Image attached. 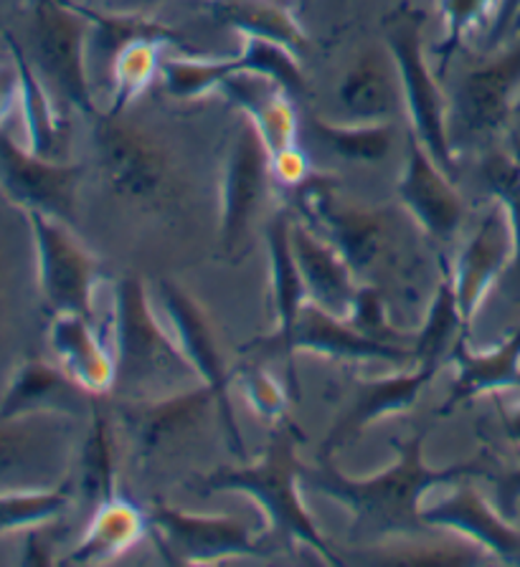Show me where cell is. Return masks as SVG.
<instances>
[{
    "mask_svg": "<svg viewBox=\"0 0 520 567\" xmlns=\"http://www.w3.org/2000/svg\"><path fill=\"white\" fill-rule=\"evenodd\" d=\"M394 461L371 476L343 474L330 456L303 464L305 492L328 496L350 514V543L378 545L386 539L421 537L431 529L425 519V499L437 486L485 474L482 461H457L431 466L425 454L427 431L394 439Z\"/></svg>",
    "mask_w": 520,
    "mask_h": 567,
    "instance_id": "cell-1",
    "label": "cell"
},
{
    "mask_svg": "<svg viewBox=\"0 0 520 567\" xmlns=\"http://www.w3.org/2000/svg\"><path fill=\"white\" fill-rule=\"evenodd\" d=\"M297 443L299 433L287 419L272 423L269 441L257 461L198 476L193 489L201 494L232 492L249 496L267 519L264 539L272 549L307 547L320 555L323 563L340 567L343 560L333 553L303 499V461L297 456Z\"/></svg>",
    "mask_w": 520,
    "mask_h": 567,
    "instance_id": "cell-2",
    "label": "cell"
},
{
    "mask_svg": "<svg viewBox=\"0 0 520 567\" xmlns=\"http://www.w3.org/2000/svg\"><path fill=\"white\" fill-rule=\"evenodd\" d=\"M112 395L128 401L173 395L201 383L186 354L181 352L171 327L161 324L153 297L140 277H122L112 289Z\"/></svg>",
    "mask_w": 520,
    "mask_h": 567,
    "instance_id": "cell-3",
    "label": "cell"
},
{
    "mask_svg": "<svg viewBox=\"0 0 520 567\" xmlns=\"http://www.w3.org/2000/svg\"><path fill=\"white\" fill-rule=\"evenodd\" d=\"M384 47L389 49L401 84V100L414 132L435 163L452 177L457 155L449 137V102L439 84L437 69L425 53V16L414 6H399L384 21Z\"/></svg>",
    "mask_w": 520,
    "mask_h": 567,
    "instance_id": "cell-4",
    "label": "cell"
},
{
    "mask_svg": "<svg viewBox=\"0 0 520 567\" xmlns=\"http://www.w3.org/2000/svg\"><path fill=\"white\" fill-rule=\"evenodd\" d=\"M92 23L77 0H33L31 49L33 66L61 102L96 117L90 79Z\"/></svg>",
    "mask_w": 520,
    "mask_h": 567,
    "instance_id": "cell-5",
    "label": "cell"
},
{
    "mask_svg": "<svg viewBox=\"0 0 520 567\" xmlns=\"http://www.w3.org/2000/svg\"><path fill=\"white\" fill-rule=\"evenodd\" d=\"M74 419L59 411L0 419V492L67 482L79 449Z\"/></svg>",
    "mask_w": 520,
    "mask_h": 567,
    "instance_id": "cell-6",
    "label": "cell"
},
{
    "mask_svg": "<svg viewBox=\"0 0 520 567\" xmlns=\"http://www.w3.org/2000/svg\"><path fill=\"white\" fill-rule=\"evenodd\" d=\"M147 535L167 563L216 565L275 553L264 537H254L246 522L226 514H196L163 499L147 507Z\"/></svg>",
    "mask_w": 520,
    "mask_h": 567,
    "instance_id": "cell-7",
    "label": "cell"
},
{
    "mask_svg": "<svg viewBox=\"0 0 520 567\" xmlns=\"http://www.w3.org/2000/svg\"><path fill=\"white\" fill-rule=\"evenodd\" d=\"M92 120L96 159L110 190L143 208L161 206L171 198L173 167L157 140L125 122V114L100 112Z\"/></svg>",
    "mask_w": 520,
    "mask_h": 567,
    "instance_id": "cell-8",
    "label": "cell"
},
{
    "mask_svg": "<svg viewBox=\"0 0 520 567\" xmlns=\"http://www.w3.org/2000/svg\"><path fill=\"white\" fill-rule=\"evenodd\" d=\"M520 106V33L510 35L492 56L465 71L449 102V137L482 140L506 130Z\"/></svg>",
    "mask_w": 520,
    "mask_h": 567,
    "instance_id": "cell-9",
    "label": "cell"
},
{
    "mask_svg": "<svg viewBox=\"0 0 520 567\" xmlns=\"http://www.w3.org/2000/svg\"><path fill=\"white\" fill-rule=\"evenodd\" d=\"M157 299L167 317V327L179 342L181 352L186 354L191 368L196 370L198 380L214 390L216 395V423L222 425L228 449L236 456L246 458L244 436L236 423L234 403H232V370L224 358L222 344H218L216 327L204 307L193 299L186 289L175 281L157 284Z\"/></svg>",
    "mask_w": 520,
    "mask_h": 567,
    "instance_id": "cell-10",
    "label": "cell"
},
{
    "mask_svg": "<svg viewBox=\"0 0 520 567\" xmlns=\"http://www.w3.org/2000/svg\"><path fill=\"white\" fill-rule=\"evenodd\" d=\"M295 190L307 224L346 256L358 277L371 274L389 246V220L384 213L343 195L328 177L310 175Z\"/></svg>",
    "mask_w": 520,
    "mask_h": 567,
    "instance_id": "cell-11",
    "label": "cell"
},
{
    "mask_svg": "<svg viewBox=\"0 0 520 567\" xmlns=\"http://www.w3.org/2000/svg\"><path fill=\"white\" fill-rule=\"evenodd\" d=\"M37 248L39 289L54 315L72 312L94 319V291L102 279V264L69 224L43 213H26Z\"/></svg>",
    "mask_w": 520,
    "mask_h": 567,
    "instance_id": "cell-12",
    "label": "cell"
},
{
    "mask_svg": "<svg viewBox=\"0 0 520 567\" xmlns=\"http://www.w3.org/2000/svg\"><path fill=\"white\" fill-rule=\"evenodd\" d=\"M82 177V165L41 157L0 130V190L16 208L74 224Z\"/></svg>",
    "mask_w": 520,
    "mask_h": 567,
    "instance_id": "cell-13",
    "label": "cell"
},
{
    "mask_svg": "<svg viewBox=\"0 0 520 567\" xmlns=\"http://www.w3.org/2000/svg\"><path fill=\"white\" fill-rule=\"evenodd\" d=\"M272 155L249 120H242L228 145L222 175V218L218 241L226 256H236L249 238L252 224L269 195Z\"/></svg>",
    "mask_w": 520,
    "mask_h": 567,
    "instance_id": "cell-14",
    "label": "cell"
},
{
    "mask_svg": "<svg viewBox=\"0 0 520 567\" xmlns=\"http://www.w3.org/2000/svg\"><path fill=\"white\" fill-rule=\"evenodd\" d=\"M518 256L520 251L513 220L498 200H492L452 264L457 307H460L467 332H470L472 319L478 317L490 289L496 287L498 279L510 269V264Z\"/></svg>",
    "mask_w": 520,
    "mask_h": 567,
    "instance_id": "cell-15",
    "label": "cell"
},
{
    "mask_svg": "<svg viewBox=\"0 0 520 567\" xmlns=\"http://www.w3.org/2000/svg\"><path fill=\"white\" fill-rule=\"evenodd\" d=\"M289 224L293 218L287 213H277L267 226V251H269V281H272V312H275V332L264 340H254L246 352L272 354L287 365V385L293 398H299L297 380V350H295V330L297 319L303 315L307 299V289L303 274L297 269L293 241H289Z\"/></svg>",
    "mask_w": 520,
    "mask_h": 567,
    "instance_id": "cell-16",
    "label": "cell"
},
{
    "mask_svg": "<svg viewBox=\"0 0 520 567\" xmlns=\"http://www.w3.org/2000/svg\"><path fill=\"white\" fill-rule=\"evenodd\" d=\"M114 405H118L120 423L125 425L143 458L191 436L208 419H216V395L204 383L179 390L173 395L145 398V401L118 398Z\"/></svg>",
    "mask_w": 520,
    "mask_h": 567,
    "instance_id": "cell-17",
    "label": "cell"
},
{
    "mask_svg": "<svg viewBox=\"0 0 520 567\" xmlns=\"http://www.w3.org/2000/svg\"><path fill=\"white\" fill-rule=\"evenodd\" d=\"M396 193L404 208L411 213L417 226L437 244H449L460 230L465 220V198L455 188V181L442 167L435 163V157L427 153V147L407 135V163L396 183Z\"/></svg>",
    "mask_w": 520,
    "mask_h": 567,
    "instance_id": "cell-18",
    "label": "cell"
},
{
    "mask_svg": "<svg viewBox=\"0 0 520 567\" xmlns=\"http://www.w3.org/2000/svg\"><path fill=\"white\" fill-rule=\"evenodd\" d=\"M425 519L431 529L455 532L457 537L488 553L492 560L520 565V529L500 507H492L485 499L470 478L455 482L445 499L425 507Z\"/></svg>",
    "mask_w": 520,
    "mask_h": 567,
    "instance_id": "cell-19",
    "label": "cell"
},
{
    "mask_svg": "<svg viewBox=\"0 0 520 567\" xmlns=\"http://www.w3.org/2000/svg\"><path fill=\"white\" fill-rule=\"evenodd\" d=\"M437 370L425 365H411L409 370H396L384 378L358 380L354 388V398L346 411H343L330 425L328 436L320 441L317 456H335L340 449H346L350 441H356L368 425L389 419V415L407 413L419 401Z\"/></svg>",
    "mask_w": 520,
    "mask_h": 567,
    "instance_id": "cell-20",
    "label": "cell"
},
{
    "mask_svg": "<svg viewBox=\"0 0 520 567\" xmlns=\"http://www.w3.org/2000/svg\"><path fill=\"white\" fill-rule=\"evenodd\" d=\"M289 241H293L297 269L303 274L307 299L325 312L348 317L364 281H358V274L346 256L303 220L289 224Z\"/></svg>",
    "mask_w": 520,
    "mask_h": 567,
    "instance_id": "cell-21",
    "label": "cell"
},
{
    "mask_svg": "<svg viewBox=\"0 0 520 567\" xmlns=\"http://www.w3.org/2000/svg\"><path fill=\"white\" fill-rule=\"evenodd\" d=\"M295 350L313 352L338 362H384V365H414V350L404 344L378 342L350 324L348 317H338L307 301L297 319Z\"/></svg>",
    "mask_w": 520,
    "mask_h": 567,
    "instance_id": "cell-22",
    "label": "cell"
},
{
    "mask_svg": "<svg viewBox=\"0 0 520 567\" xmlns=\"http://www.w3.org/2000/svg\"><path fill=\"white\" fill-rule=\"evenodd\" d=\"M49 348L59 368L92 398H108L114 390V352L92 319L84 315L59 312L49 324Z\"/></svg>",
    "mask_w": 520,
    "mask_h": 567,
    "instance_id": "cell-23",
    "label": "cell"
},
{
    "mask_svg": "<svg viewBox=\"0 0 520 567\" xmlns=\"http://www.w3.org/2000/svg\"><path fill=\"white\" fill-rule=\"evenodd\" d=\"M449 362L455 368V383L439 413L447 415L480 395H500L520 390V327L490 350H472L470 342L455 344Z\"/></svg>",
    "mask_w": 520,
    "mask_h": 567,
    "instance_id": "cell-24",
    "label": "cell"
},
{
    "mask_svg": "<svg viewBox=\"0 0 520 567\" xmlns=\"http://www.w3.org/2000/svg\"><path fill=\"white\" fill-rule=\"evenodd\" d=\"M228 102L239 106L267 145L269 155L297 145L299 120L293 106V96L269 76L254 71H236L218 89Z\"/></svg>",
    "mask_w": 520,
    "mask_h": 567,
    "instance_id": "cell-25",
    "label": "cell"
},
{
    "mask_svg": "<svg viewBox=\"0 0 520 567\" xmlns=\"http://www.w3.org/2000/svg\"><path fill=\"white\" fill-rule=\"evenodd\" d=\"M6 43L16 69H19V106L26 127V147L41 157L64 159L69 124L57 104L59 96L43 82L31 56L16 41L13 33H6Z\"/></svg>",
    "mask_w": 520,
    "mask_h": 567,
    "instance_id": "cell-26",
    "label": "cell"
},
{
    "mask_svg": "<svg viewBox=\"0 0 520 567\" xmlns=\"http://www.w3.org/2000/svg\"><path fill=\"white\" fill-rule=\"evenodd\" d=\"M94 398L84 393L59 362L41 358H29L16 368L11 383H8L3 398H0V419L23 413L59 411L79 413V405H92Z\"/></svg>",
    "mask_w": 520,
    "mask_h": 567,
    "instance_id": "cell-27",
    "label": "cell"
},
{
    "mask_svg": "<svg viewBox=\"0 0 520 567\" xmlns=\"http://www.w3.org/2000/svg\"><path fill=\"white\" fill-rule=\"evenodd\" d=\"M343 112L354 122H389L399 110L401 84L389 49H366L338 86Z\"/></svg>",
    "mask_w": 520,
    "mask_h": 567,
    "instance_id": "cell-28",
    "label": "cell"
},
{
    "mask_svg": "<svg viewBox=\"0 0 520 567\" xmlns=\"http://www.w3.org/2000/svg\"><path fill=\"white\" fill-rule=\"evenodd\" d=\"M147 535V512L125 496H114L90 514L86 529L67 563L74 565H104L130 553Z\"/></svg>",
    "mask_w": 520,
    "mask_h": 567,
    "instance_id": "cell-29",
    "label": "cell"
},
{
    "mask_svg": "<svg viewBox=\"0 0 520 567\" xmlns=\"http://www.w3.org/2000/svg\"><path fill=\"white\" fill-rule=\"evenodd\" d=\"M102 398H94L90 411V425L82 443L77 449V478L74 492L77 499L84 504L90 514L100 504L118 496V451H114V429L110 413L100 403Z\"/></svg>",
    "mask_w": 520,
    "mask_h": 567,
    "instance_id": "cell-30",
    "label": "cell"
},
{
    "mask_svg": "<svg viewBox=\"0 0 520 567\" xmlns=\"http://www.w3.org/2000/svg\"><path fill=\"white\" fill-rule=\"evenodd\" d=\"M208 13L216 23L228 25L236 33L277 41L297 56L310 49V39L293 8L282 0H208Z\"/></svg>",
    "mask_w": 520,
    "mask_h": 567,
    "instance_id": "cell-31",
    "label": "cell"
},
{
    "mask_svg": "<svg viewBox=\"0 0 520 567\" xmlns=\"http://www.w3.org/2000/svg\"><path fill=\"white\" fill-rule=\"evenodd\" d=\"M470 334L465 327V319L457 307L455 281H452V264L447 256L439 254V277L435 295H431L425 322L419 330H414V365H425L431 370L442 368L449 360L455 344Z\"/></svg>",
    "mask_w": 520,
    "mask_h": 567,
    "instance_id": "cell-32",
    "label": "cell"
},
{
    "mask_svg": "<svg viewBox=\"0 0 520 567\" xmlns=\"http://www.w3.org/2000/svg\"><path fill=\"white\" fill-rule=\"evenodd\" d=\"M82 8L92 23L90 53H100V59L108 61V69L112 59L118 56V51L125 49L132 41H155L161 47H183V41H186L183 33L140 11H96L90 3H82Z\"/></svg>",
    "mask_w": 520,
    "mask_h": 567,
    "instance_id": "cell-33",
    "label": "cell"
},
{
    "mask_svg": "<svg viewBox=\"0 0 520 567\" xmlns=\"http://www.w3.org/2000/svg\"><path fill=\"white\" fill-rule=\"evenodd\" d=\"M77 499L74 478L43 489H13L0 492V535L31 532L47 525H57L72 509Z\"/></svg>",
    "mask_w": 520,
    "mask_h": 567,
    "instance_id": "cell-34",
    "label": "cell"
},
{
    "mask_svg": "<svg viewBox=\"0 0 520 567\" xmlns=\"http://www.w3.org/2000/svg\"><path fill=\"white\" fill-rule=\"evenodd\" d=\"M310 130L333 155L350 159V163H381L391 155L396 142L391 122H330L313 117Z\"/></svg>",
    "mask_w": 520,
    "mask_h": 567,
    "instance_id": "cell-35",
    "label": "cell"
},
{
    "mask_svg": "<svg viewBox=\"0 0 520 567\" xmlns=\"http://www.w3.org/2000/svg\"><path fill=\"white\" fill-rule=\"evenodd\" d=\"M161 43L132 41L110 64V114H125L153 79L161 74Z\"/></svg>",
    "mask_w": 520,
    "mask_h": 567,
    "instance_id": "cell-36",
    "label": "cell"
},
{
    "mask_svg": "<svg viewBox=\"0 0 520 567\" xmlns=\"http://www.w3.org/2000/svg\"><path fill=\"white\" fill-rule=\"evenodd\" d=\"M242 71L239 56L232 59H201V56H171L161 61V76L165 92L175 100H201L222 89L228 76Z\"/></svg>",
    "mask_w": 520,
    "mask_h": 567,
    "instance_id": "cell-37",
    "label": "cell"
},
{
    "mask_svg": "<svg viewBox=\"0 0 520 567\" xmlns=\"http://www.w3.org/2000/svg\"><path fill=\"white\" fill-rule=\"evenodd\" d=\"M500 8V0H439V13H442L445 35L442 43L435 47V69L442 76L449 61L455 59V53L460 51L462 41L480 25H490L496 21Z\"/></svg>",
    "mask_w": 520,
    "mask_h": 567,
    "instance_id": "cell-38",
    "label": "cell"
},
{
    "mask_svg": "<svg viewBox=\"0 0 520 567\" xmlns=\"http://www.w3.org/2000/svg\"><path fill=\"white\" fill-rule=\"evenodd\" d=\"M236 56H239L242 71H254V74L269 76L289 96H299L307 92V76L303 66H299V56L287 47H282V43L244 35V49Z\"/></svg>",
    "mask_w": 520,
    "mask_h": 567,
    "instance_id": "cell-39",
    "label": "cell"
},
{
    "mask_svg": "<svg viewBox=\"0 0 520 567\" xmlns=\"http://www.w3.org/2000/svg\"><path fill=\"white\" fill-rule=\"evenodd\" d=\"M239 383L246 403H249L259 419L267 423H279L287 419L289 401H295L293 390H289L287 383H279L269 370L259 365H244L239 372Z\"/></svg>",
    "mask_w": 520,
    "mask_h": 567,
    "instance_id": "cell-40",
    "label": "cell"
},
{
    "mask_svg": "<svg viewBox=\"0 0 520 567\" xmlns=\"http://www.w3.org/2000/svg\"><path fill=\"white\" fill-rule=\"evenodd\" d=\"M350 324L358 327L360 332L374 337L378 342H389V344H404V348H411L414 342V332L401 330L396 327L389 312H386V301L381 297L374 284H360L354 309H350ZM414 350V348H411Z\"/></svg>",
    "mask_w": 520,
    "mask_h": 567,
    "instance_id": "cell-41",
    "label": "cell"
},
{
    "mask_svg": "<svg viewBox=\"0 0 520 567\" xmlns=\"http://www.w3.org/2000/svg\"><path fill=\"white\" fill-rule=\"evenodd\" d=\"M482 181L488 185L492 200H498L513 220L520 251V167L506 150H498L482 159Z\"/></svg>",
    "mask_w": 520,
    "mask_h": 567,
    "instance_id": "cell-42",
    "label": "cell"
},
{
    "mask_svg": "<svg viewBox=\"0 0 520 567\" xmlns=\"http://www.w3.org/2000/svg\"><path fill=\"white\" fill-rule=\"evenodd\" d=\"M272 175H275L282 185H287V188H299L313 173L310 165H307V155L295 145L272 155Z\"/></svg>",
    "mask_w": 520,
    "mask_h": 567,
    "instance_id": "cell-43",
    "label": "cell"
},
{
    "mask_svg": "<svg viewBox=\"0 0 520 567\" xmlns=\"http://www.w3.org/2000/svg\"><path fill=\"white\" fill-rule=\"evenodd\" d=\"M16 104H19V69L11 59L8 64H0V127Z\"/></svg>",
    "mask_w": 520,
    "mask_h": 567,
    "instance_id": "cell-44",
    "label": "cell"
},
{
    "mask_svg": "<svg viewBox=\"0 0 520 567\" xmlns=\"http://www.w3.org/2000/svg\"><path fill=\"white\" fill-rule=\"evenodd\" d=\"M518 16H520V0H500L498 16H496V21H492L490 31H488L490 49L500 47V43L508 39V33H510V29H513Z\"/></svg>",
    "mask_w": 520,
    "mask_h": 567,
    "instance_id": "cell-45",
    "label": "cell"
},
{
    "mask_svg": "<svg viewBox=\"0 0 520 567\" xmlns=\"http://www.w3.org/2000/svg\"><path fill=\"white\" fill-rule=\"evenodd\" d=\"M520 504V466L498 478V507L502 514H513Z\"/></svg>",
    "mask_w": 520,
    "mask_h": 567,
    "instance_id": "cell-46",
    "label": "cell"
},
{
    "mask_svg": "<svg viewBox=\"0 0 520 567\" xmlns=\"http://www.w3.org/2000/svg\"><path fill=\"white\" fill-rule=\"evenodd\" d=\"M500 419H502V431H506V436L520 446V401L502 408Z\"/></svg>",
    "mask_w": 520,
    "mask_h": 567,
    "instance_id": "cell-47",
    "label": "cell"
},
{
    "mask_svg": "<svg viewBox=\"0 0 520 567\" xmlns=\"http://www.w3.org/2000/svg\"><path fill=\"white\" fill-rule=\"evenodd\" d=\"M506 153L513 157V163L520 167V106L516 110L513 117H510L508 127H506Z\"/></svg>",
    "mask_w": 520,
    "mask_h": 567,
    "instance_id": "cell-48",
    "label": "cell"
},
{
    "mask_svg": "<svg viewBox=\"0 0 520 567\" xmlns=\"http://www.w3.org/2000/svg\"><path fill=\"white\" fill-rule=\"evenodd\" d=\"M125 3L128 11H135V8H143V6H150V3H157V0H122Z\"/></svg>",
    "mask_w": 520,
    "mask_h": 567,
    "instance_id": "cell-49",
    "label": "cell"
},
{
    "mask_svg": "<svg viewBox=\"0 0 520 567\" xmlns=\"http://www.w3.org/2000/svg\"><path fill=\"white\" fill-rule=\"evenodd\" d=\"M0 301H3V281H0Z\"/></svg>",
    "mask_w": 520,
    "mask_h": 567,
    "instance_id": "cell-50",
    "label": "cell"
},
{
    "mask_svg": "<svg viewBox=\"0 0 520 567\" xmlns=\"http://www.w3.org/2000/svg\"><path fill=\"white\" fill-rule=\"evenodd\" d=\"M84 3H92V0H84Z\"/></svg>",
    "mask_w": 520,
    "mask_h": 567,
    "instance_id": "cell-51",
    "label": "cell"
}]
</instances>
